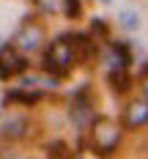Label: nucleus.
Here are the masks:
<instances>
[{"instance_id": "f03ea898", "label": "nucleus", "mask_w": 148, "mask_h": 159, "mask_svg": "<svg viewBox=\"0 0 148 159\" xmlns=\"http://www.w3.org/2000/svg\"><path fill=\"white\" fill-rule=\"evenodd\" d=\"M121 143V126L110 118H96L91 124V145L96 148L99 157H113V151Z\"/></svg>"}, {"instance_id": "dca6fc26", "label": "nucleus", "mask_w": 148, "mask_h": 159, "mask_svg": "<svg viewBox=\"0 0 148 159\" xmlns=\"http://www.w3.org/2000/svg\"><path fill=\"white\" fill-rule=\"evenodd\" d=\"M99 3H113V0H99Z\"/></svg>"}, {"instance_id": "39448f33", "label": "nucleus", "mask_w": 148, "mask_h": 159, "mask_svg": "<svg viewBox=\"0 0 148 159\" xmlns=\"http://www.w3.org/2000/svg\"><path fill=\"white\" fill-rule=\"evenodd\" d=\"M38 11L44 14H63L66 19H77L82 11L80 0H33Z\"/></svg>"}, {"instance_id": "6e6552de", "label": "nucleus", "mask_w": 148, "mask_h": 159, "mask_svg": "<svg viewBox=\"0 0 148 159\" xmlns=\"http://www.w3.org/2000/svg\"><path fill=\"white\" fill-rule=\"evenodd\" d=\"M110 69H129L132 63V49L123 41H110Z\"/></svg>"}, {"instance_id": "9b49d317", "label": "nucleus", "mask_w": 148, "mask_h": 159, "mask_svg": "<svg viewBox=\"0 0 148 159\" xmlns=\"http://www.w3.org/2000/svg\"><path fill=\"white\" fill-rule=\"evenodd\" d=\"M8 102H22V104H36L38 99H41V91H11V93H6Z\"/></svg>"}, {"instance_id": "f257e3e1", "label": "nucleus", "mask_w": 148, "mask_h": 159, "mask_svg": "<svg viewBox=\"0 0 148 159\" xmlns=\"http://www.w3.org/2000/svg\"><path fill=\"white\" fill-rule=\"evenodd\" d=\"M74 61H77L74 39L71 36H58L44 52V71H49V77H66L71 71Z\"/></svg>"}, {"instance_id": "423d86ee", "label": "nucleus", "mask_w": 148, "mask_h": 159, "mask_svg": "<svg viewBox=\"0 0 148 159\" xmlns=\"http://www.w3.org/2000/svg\"><path fill=\"white\" fill-rule=\"evenodd\" d=\"M123 124L129 129L146 126L148 124V99H140V102H132L129 107L123 110Z\"/></svg>"}, {"instance_id": "ddd939ff", "label": "nucleus", "mask_w": 148, "mask_h": 159, "mask_svg": "<svg viewBox=\"0 0 148 159\" xmlns=\"http://www.w3.org/2000/svg\"><path fill=\"white\" fill-rule=\"evenodd\" d=\"M47 154L49 159H69V148H66V143H49Z\"/></svg>"}, {"instance_id": "4468645a", "label": "nucleus", "mask_w": 148, "mask_h": 159, "mask_svg": "<svg viewBox=\"0 0 148 159\" xmlns=\"http://www.w3.org/2000/svg\"><path fill=\"white\" fill-rule=\"evenodd\" d=\"M91 30L96 33V36H107V22H101L99 16H93L91 19Z\"/></svg>"}, {"instance_id": "f8f14e48", "label": "nucleus", "mask_w": 148, "mask_h": 159, "mask_svg": "<svg viewBox=\"0 0 148 159\" xmlns=\"http://www.w3.org/2000/svg\"><path fill=\"white\" fill-rule=\"evenodd\" d=\"M118 19H121V28L129 30V33L140 28V16H137V11H132V8H123V11L118 14Z\"/></svg>"}, {"instance_id": "0eeeda50", "label": "nucleus", "mask_w": 148, "mask_h": 159, "mask_svg": "<svg viewBox=\"0 0 148 159\" xmlns=\"http://www.w3.org/2000/svg\"><path fill=\"white\" fill-rule=\"evenodd\" d=\"M25 134H28V118H22V115H14L0 124V137H6V140H19Z\"/></svg>"}, {"instance_id": "1a4fd4ad", "label": "nucleus", "mask_w": 148, "mask_h": 159, "mask_svg": "<svg viewBox=\"0 0 148 159\" xmlns=\"http://www.w3.org/2000/svg\"><path fill=\"white\" fill-rule=\"evenodd\" d=\"M71 121H74L77 126H85V124H93V121H96V118H93V107H91L88 99L71 104Z\"/></svg>"}, {"instance_id": "7ed1b4c3", "label": "nucleus", "mask_w": 148, "mask_h": 159, "mask_svg": "<svg viewBox=\"0 0 148 159\" xmlns=\"http://www.w3.org/2000/svg\"><path fill=\"white\" fill-rule=\"evenodd\" d=\"M16 47L22 49V52H36V49L41 47V41H44V28L38 25V22H22V28L16 30L14 36Z\"/></svg>"}, {"instance_id": "20e7f679", "label": "nucleus", "mask_w": 148, "mask_h": 159, "mask_svg": "<svg viewBox=\"0 0 148 159\" xmlns=\"http://www.w3.org/2000/svg\"><path fill=\"white\" fill-rule=\"evenodd\" d=\"M28 69V61L14 47H0V80H8L14 74H22Z\"/></svg>"}, {"instance_id": "9d476101", "label": "nucleus", "mask_w": 148, "mask_h": 159, "mask_svg": "<svg viewBox=\"0 0 148 159\" xmlns=\"http://www.w3.org/2000/svg\"><path fill=\"white\" fill-rule=\"evenodd\" d=\"M107 82L113 85L115 93H123V91H129L132 80H129V71L126 69H110V74H107Z\"/></svg>"}, {"instance_id": "2eb2a0df", "label": "nucleus", "mask_w": 148, "mask_h": 159, "mask_svg": "<svg viewBox=\"0 0 148 159\" xmlns=\"http://www.w3.org/2000/svg\"><path fill=\"white\" fill-rule=\"evenodd\" d=\"M143 93H146V99H148V66H146V80H143Z\"/></svg>"}]
</instances>
